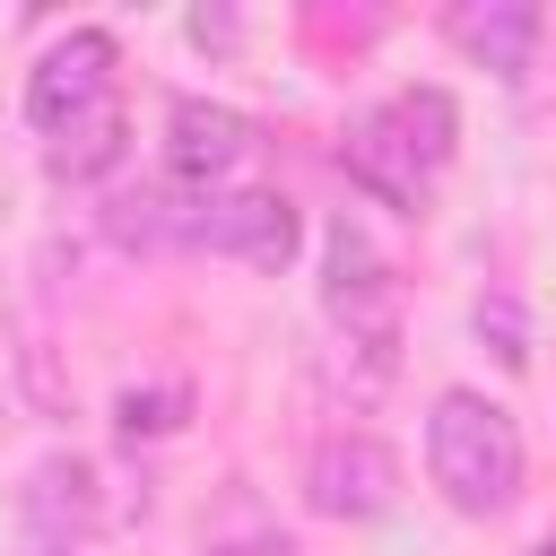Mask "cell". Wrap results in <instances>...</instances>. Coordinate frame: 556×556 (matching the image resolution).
<instances>
[{"instance_id": "3", "label": "cell", "mask_w": 556, "mask_h": 556, "mask_svg": "<svg viewBox=\"0 0 556 556\" xmlns=\"http://www.w3.org/2000/svg\"><path fill=\"white\" fill-rule=\"evenodd\" d=\"M321 313H330V330H339L348 356H365L374 374H391V356H400V278L365 243V226H348V217L330 226V252H321Z\"/></svg>"}, {"instance_id": "12", "label": "cell", "mask_w": 556, "mask_h": 556, "mask_svg": "<svg viewBox=\"0 0 556 556\" xmlns=\"http://www.w3.org/2000/svg\"><path fill=\"white\" fill-rule=\"evenodd\" d=\"M182 408H191L182 382H165V391H122V434H130V443H139V434H174Z\"/></svg>"}, {"instance_id": "5", "label": "cell", "mask_w": 556, "mask_h": 556, "mask_svg": "<svg viewBox=\"0 0 556 556\" xmlns=\"http://www.w3.org/2000/svg\"><path fill=\"white\" fill-rule=\"evenodd\" d=\"M304 504L330 513V521H382L400 504V452L382 434H365V426L321 434V452L304 469Z\"/></svg>"}, {"instance_id": "2", "label": "cell", "mask_w": 556, "mask_h": 556, "mask_svg": "<svg viewBox=\"0 0 556 556\" xmlns=\"http://www.w3.org/2000/svg\"><path fill=\"white\" fill-rule=\"evenodd\" d=\"M426 478L443 486L452 513L486 521L521 495V426L486 391H434L426 408Z\"/></svg>"}, {"instance_id": "6", "label": "cell", "mask_w": 556, "mask_h": 556, "mask_svg": "<svg viewBox=\"0 0 556 556\" xmlns=\"http://www.w3.org/2000/svg\"><path fill=\"white\" fill-rule=\"evenodd\" d=\"M96 104H113V35L104 26H70L35 70H26V122L43 139H61L70 122H87Z\"/></svg>"}, {"instance_id": "9", "label": "cell", "mask_w": 556, "mask_h": 556, "mask_svg": "<svg viewBox=\"0 0 556 556\" xmlns=\"http://www.w3.org/2000/svg\"><path fill=\"white\" fill-rule=\"evenodd\" d=\"M17 521H26V530H43V539L87 547V539H96V521H104V478H96V460H78V452L35 460V469H26V486H17Z\"/></svg>"}, {"instance_id": "13", "label": "cell", "mask_w": 556, "mask_h": 556, "mask_svg": "<svg viewBox=\"0 0 556 556\" xmlns=\"http://www.w3.org/2000/svg\"><path fill=\"white\" fill-rule=\"evenodd\" d=\"M0 556H87V547H70V539H43V530H17V539H0Z\"/></svg>"}, {"instance_id": "7", "label": "cell", "mask_w": 556, "mask_h": 556, "mask_svg": "<svg viewBox=\"0 0 556 556\" xmlns=\"http://www.w3.org/2000/svg\"><path fill=\"white\" fill-rule=\"evenodd\" d=\"M243 156H252V122H243L235 104H208V96H174V104H165V174H174V182L217 191Z\"/></svg>"}, {"instance_id": "14", "label": "cell", "mask_w": 556, "mask_h": 556, "mask_svg": "<svg viewBox=\"0 0 556 556\" xmlns=\"http://www.w3.org/2000/svg\"><path fill=\"white\" fill-rule=\"evenodd\" d=\"M539 556H556V539H547V547H539Z\"/></svg>"}, {"instance_id": "11", "label": "cell", "mask_w": 556, "mask_h": 556, "mask_svg": "<svg viewBox=\"0 0 556 556\" xmlns=\"http://www.w3.org/2000/svg\"><path fill=\"white\" fill-rule=\"evenodd\" d=\"M469 321H478V339L495 348V365H513V374L530 365V313H521V295H513V287H486Z\"/></svg>"}, {"instance_id": "8", "label": "cell", "mask_w": 556, "mask_h": 556, "mask_svg": "<svg viewBox=\"0 0 556 556\" xmlns=\"http://www.w3.org/2000/svg\"><path fill=\"white\" fill-rule=\"evenodd\" d=\"M443 35H452L478 70H495L504 87H521L547 17H539V0H452V9H443Z\"/></svg>"}, {"instance_id": "15", "label": "cell", "mask_w": 556, "mask_h": 556, "mask_svg": "<svg viewBox=\"0 0 556 556\" xmlns=\"http://www.w3.org/2000/svg\"><path fill=\"white\" fill-rule=\"evenodd\" d=\"M200 556H217V547H200Z\"/></svg>"}, {"instance_id": "1", "label": "cell", "mask_w": 556, "mask_h": 556, "mask_svg": "<svg viewBox=\"0 0 556 556\" xmlns=\"http://www.w3.org/2000/svg\"><path fill=\"white\" fill-rule=\"evenodd\" d=\"M452 148H460V104H452L443 87H391L382 104H365V113L348 122L339 165H348V182H356L365 200L417 217V208L434 200Z\"/></svg>"}, {"instance_id": "4", "label": "cell", "mask_w": 556, "mask_h": 556, "mask_svg": "<svg viewBox=\"0 0 556 556\" xmlns=\"http://www.w3.org/2000/svg\"><path fill=\"white\" fill-rule=\"evenodd\" d=\"M182 243L226 252L243 269H287L295 243H304V217H295L287 191H200L191 217H182Z\"/></svg>"}, {"instance_id": "10", "label": "cell", "mask_w": 556, "mask_h": 556, "mask_svg": "<svg viewBox=\"0 0 556 556\" xmlns=\"http://www.w3.org/2000/svg\"><path fill=\"white\" fill-rule=\"evenodd\" d=\"M122 156H130V113H122V96H113V104H96L87 122H70L61 139H43L52 182H104Z\"/></svg>"}]
</instances>
